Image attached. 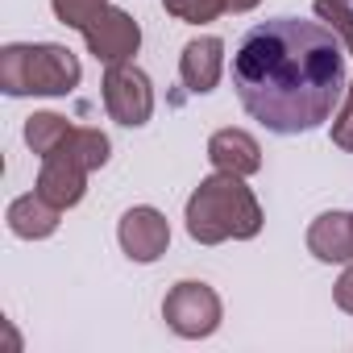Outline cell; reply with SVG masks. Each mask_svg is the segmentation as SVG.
<instances>
[{"label": "cell", "mask_w": 353, "mask_h": 353, "mask_svg": "<svg viewBox=\"0 0 353 353\" xmlns=\"http://www.w3.org/2000/svg\"><path fill=\"white\" fill-rule=\"evenodd\" d=\"M104 108L117 125L125 129H137L150 121L154 112V88H150V75L133 63H112L104 71Z\"/></svg>", "instance_id": "5"}, {"label": "cell", "mask_w": 353, "mask_h": 353, "mask_svg": "<svg viewBox=\"0 0 353 353\" xmlns=\"http://www.w3.org/2000/svg\"><path fill=\"white\" fill-rule=\"evenodd\" d=\"M312 9H316V17L345 42V50L353 54V9L345 5V0H316Z\"/></svg>", "instance_id": "16"}, {"label": "cell", "mask_w": 353, "mask_h": 353, "mask_svg": "<svg viewBox=\"0 0 353 353\" xmlns=\"http://www.w3.org/2000/svg\"><path fill=\"white\" fill-rule=\"evenodd\" d=\"M208 162L225 174H241V179H250V174L262 170V145L245 133V129H216L208 137Z\"/></svg>", "instance_id": "10"}, {"label": "cell", "mask_w": 353, "mask_h": 353, "mask_svg": "<svg viewBox=\"0 0 353 353\" xmlns=\"http://www.w3.org/2000/svg\"><path fill=\"white\" fill-rule=\"evenodd\" d=\"M221 71H225V42L216 34H204V38H192L179 54V75H183V88L196 92V96H208L216 83H221Z\"/></svg>", "instance_id": "9"}, {"label": "cell", "mask_w": 353, "mask_h": 353, "mask_svg": "<svg viewBox=\"0 0 353 353\" xmlns=\"http://www.w3.org/2000/svg\"><path fill=\"white\" fill-rule=\"evenodd\" d=\"M50 5H54V17H59L67 30H83V26L108 5V0H50Z\"/></svg>", "instance_id": "17"}, {"label": "cell", "mask_w": 353, "mask_h": 353, "mask_svg": "<svg viewBox=\"0 0 353 353\" xmlns=\"http://www.w3.org/2000/svg\"><path fill=\"white\" fill-rule=\"evenodd\" d=\"M188 233L200 245H221V241H250L262 233V208L254 192L245 188L241 174H208L200 188L188 196Z\"/></svg>", "instance_id": "2"}, {"label": "cell", "mask_w": 353, "mask_h": 353, "mask_svg": "<svg viewBox=\"0 0 353 353\" xmlns=\"http://www.w3.org/2000/svg\"><path fill=\"white\" fill-rule=\"evenodd\" d=\"M79 34H83V42H88V54H96L104 67L129 63V59L137 54V46H141V26H137L125 9H112V5H104Z\"/></svg>", "instance_id": "6"}, {"label": "cell", "mask_w": 353, "mask_h": 353, "mask_svg": "<svg viewBox=\"0 0 353 353\" xmlns=\"http://www.w3.org/2000/svg\"><path fill=\"white\" fill-rule=\"evenodd\" d=\"M258 5H262V0H225V13H250Z\"/></svg>", "instance_id": "20"}, {"label": "cell", "mask_w": 353, "mask_h": 353, "mask_svg": "<svg viewBox=\"0 0 353 353\" xmlns=\"http://www.w3.org/2000/svg\"><path fill=\"white\" fill-rule=\"evenodd\" d=\"M88 174L92 170H83L75 158H67V154H46L42 158V170H38V192L54 204V208H75L79 200H83V192H88Z\"/></svg>", "instance_id": "8"}, {"label": "cell", "mask_w": 353, "mask_h": 353, "mask_svg": "<svg viewBox=\"0 0 353 353\" xmlns=\"http://www.w3.org/2000/svg\"><path fill=\"white\" fill-rule=\"evenodd\" d=\"M162 9L174 21H188V26H208L225 13V0H162Z\"/></svg>", "instance_id": "15"}, {"label": "cell", "mask_w": 353, "mask_h": 353, "mask_svg": "<svg viewBox=\"0 0 353 353\" xmlns=\"http://www.w3.org/2000/svg\"><path fill=\"white\" fill-rule=\"evenodd\" d=\"M59 216H63V208H54L38 188H34L30 196H17V200L9 204V212H5L9 233L21 237V241H42V237H50V233L59 229Z\"/></svg>", "instance_id": "12"}, {"label": "cell", "mask_w": 353, "mask_h": 353, "mask_svg": "<svg viewBox=\"0 0 353 353\" xmlns=\"http://www.w3.org/2000/svg\"><path fill=\"white\" fill-rule=\"evenodd\" d=\"M221 295L208 287V283H196V279H183L174 283L162 299V320L174 336L183 341H200V336H212L221 328Z\"/></svg>", "instance_id": "4"}, {"label": "cell", "mask_w": 353, "mask_h": 353, "mask_svg": "<svg viewBox=\"0 0 353 353\" xmlns=\"http://www.w3.org/2000/svg\"><path fill=\"white\" fill-rule=\"evenodd\" d=\"M332 299H336V307H341V312H349V316H353V262H349V266H345V274L336 279Z\"/></svg>", "instance_id": "19"}, {"label": "cell", "mask_w": 353, "mask_h": 353, "mask_svg": "<svg viewBox=\"0 0 353 353\" xmlns=\"http://www.w3.org/2000/svg\"><path fill=\"white\" fill-rule=\"evenodd\" d=\"M59 154L75 158L83 170H100V166L108 162V154H112V141H108V133H100V129H71V137L59 145Z\"/></svg>", "instance_id": "14"}, {"label": "cell", "mask_w": 353, "mask_h": 353, "mask_svg": "<svg viewBox=\"0 0 353 353\" xmlns=\"http://www.w3.org/2000/svg\"><path fill=\"white\" fill-rule=\"evenodd\" d=\"M79 79V59L59 42H13L0 50V88L9 96H67Z\"/></svg>", "instance_id": "3"}, {"label": "cell", "mask_w": 353, "mask_h": 353, "mask_svg": "<svg viewBox=\"0 0 353 353\" xmlns=\"http://www.w3.org/2000/svg\"><path fill=\"white\" fill-rule=\"evenodd\" d=\"M71 121L67 117H59V112H34L30 121H26V145L38 154V158H46V154H54L67 137H71Z\"/></svg>", "instance_id": "13"}, {"label": "cell", "mask_w": 353, "mask_h": 353, "mask_svg": "<svg viewBox=\"0 0 353 353\" xmlns=\"http://www.w3.org/2000/svg\"><path fill=\"white\" fill-rule=\"evenodd\" d=\"M233 88L241 108L270 133H307L336 112L349 88L345 42L320 21H262L237 42Z\"/></svg>", "instance_id": "1"}, {"label": "cell", "mask_w": 353, "mask_h": 353, "mask_svg": "<svg viewBox=\"0 0 353 353\" xmlns=\"http://www.w3.org/2000/svg\"><path fill=\"white\" fill-rule=\"evenodd\" d=\"M332 145L336 150H353V83L341 96V108L332 112Z\"/></svg>", "instance_id": "18"}, {"label": "cell", "mask_w": 353, "mask_h": 353, "mask_svg": "<svg viewBox=\"0 0 353 353\" xmlns=\"http://www.w3.org/2000/svg\"><path fill=\"white\" fill-rule=\"evenodd\" d=\"M117 241H121V250H125L129 262L150 266V262H158V258L166 254V245H170V225H166V216H162L158 208L137 204V208H129V212L121 216Z\"/></svg>", "instance_id": "7"}, {"label": "cell", "mask_w": 353, "mask_h": 353, "mask_svg": "<svg viewBox=\"0 0 353 353\" xmlns=\"http://www.w3.org/2000/svg\"><path fill=\"white\" fill-rule=\"evenodd\" d=\"M307 254L316 262H353V212H324L307 229Z\"/></svg>", "instance_id": "11"}]
</instances>
